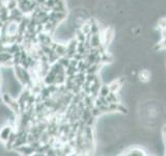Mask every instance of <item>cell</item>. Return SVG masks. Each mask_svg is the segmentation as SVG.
Wrapping results in <instances>:
<instances>
[{"label": "cell", "instance_id": "cell-1", "mask_svg": "<svg viewBox=\"0 0 166 156\" xmlns=\"http://www.w3.org/2000/svg\"><path fill=\"white\" fill-rule=\"evenodd\" d=\"M13 132H14L13 126H11V125H8V124L3 125L2 128L0 129V140H1L2 143L5 144Z\"/></svg>", "mask_w": 166, "mask_h": 156}]
</instances>
